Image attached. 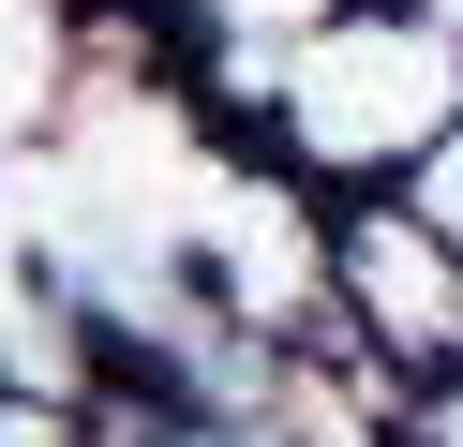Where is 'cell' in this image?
<instances>
[{"label":"cell","instance_id":"cell-1","mask_svg":"<svg viewBox=\"0 0 463 447\" xmlns=\"http://www.w3.org/2000/svg\"><path fill=\"white\" fill-rule=\"evenodd\" d=\"M269 105L314 179H403V164H449L463 135V45L389 15V0H329L314 45L269 75Z\"/></svg>","mask_w":463,"mask_h":447},{"label":"cell","instance_id":"cell-3","mask_svg":"<svg viewBox=\"0 0 463 447\" xmlns=\"http://www.w3.org/2000/svg\"><path fill=\"white\" fill-rule=\"evenodd\" d=\"M389 15H419V30H449V45H463V0H389Z\"/></svg>","mask_w":463,"mask_h":447},{"label":"cell","instance_id":"cell-2","mask_svg":"<svg viewBox=\"0 0 463 447\" xmlns=\"http://www.w3.org/2000/svg\"><path fill=\"white\" fill-rule=\"evenodd\" d=\"M433 209H449V224H433V238H449V254H463V135H449V164H433Z\"/></svg>","mask_w":463,"mask_h":447}]
</instances>
